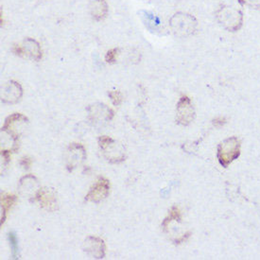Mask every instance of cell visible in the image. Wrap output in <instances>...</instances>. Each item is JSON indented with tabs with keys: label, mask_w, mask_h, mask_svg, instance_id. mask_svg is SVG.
<instances>
[{
	"label": "cell",
	"mask_w": 260,
	"mask_h": 260,
	"mask_svg": "<svg viewBox=\"0 0 260 260\" xmlns=\"http://www.w3.org/2000/svg\"><path fill=\"white\" fill-rule=\"evenodd\" d=\"M172 32L180 37H186L194 35L197 30L198 22L191 14L177 13L170 19Z\"/></svg>",
	"instance_id": "cell-1"
},
{
	"label": "cell",
	"mask_w": 260,
	"mask_h": 260,
	"mask_svg": "<svg viewBox=\"0 0 260 260\" xmlns=\"http://www.w3.org/2000/svg\"><path fill=\"white\" fill-rule=\"evenodd\" d=\"M217 20L222 27L229 31H238L243 24V15L240 10L223 6L216 13Z\"/></svg>",
	"instance_id": "cell-2"
},
{
	"label": "cell",
	"mask_w": 260,
	"mask_h": 260,
	"mask_svg": "<svg viewBox=\"0 0 260 260\" xmlns=\"http://www.w3.org/2000/svg\"><path fill=\"white\" fill-rule=\"evenodd\" d=\"M240 141L237 137H231L219 144L218 147V159L219 164L227 168L240 156Z\"/></svg>",
	"instance_id": "cell-3"
},
{
	"label": "cell",
	"mask_w": 260,
	"mask_h": 260,
	"mask_svg": "<svg viewBox=\"0 0 260 260\" xmlns=\"http://www.w3.org/2000/svg\"><path fill=\"white\" fill-rule=\"evenodd\" d=\"M177 117L176 120L179 124L187 126L191 123L195 117V111L193 108L191 101L187 96H182L177 104Z\"/></svg>",
	"instance_id": "cell-4"
},
{
	"label": "cell",
	"mask_w": 260,
	"mask_h": 260,
	"mask_svg": "<svg viewBox=\"0 0 260 260\" xmlns=\"http://www.w3.org/2000/svg\"><path fill=\"white\" fill-rule=\"evenodd\" d=\"M109 191V181L104 177H100L96 184L91 187L85 200L93 203H100L108 196Z\"/></svg>",
	"instance_id": "cell-5"
},
{
	"label": "cell",
	"mask_w": 260,
	"mask_h": 260,
	"mask_svg": "<svg viewBox=\"0 0 260 260\" xmlns=\"http://www.w3.org/2000/svg\"><path fill=\"white\" fill-rule=\"evenodd\" d=\"M35 201L39 203L42 208L48 211H55L58 209L57 197L53 189L48 187L40 188L35 194Z\"/></svg>",
	"instance_id": "cell-6"
},
{
	"label": "cell",
	"mask_w": 260,
	"mask_h": 260,
	"mask_svg": "<svg viewBox=\"0 0 260 260\" xmlns=\"http://www.w3.org/2000/svg\"><path fill=\"white\" fill-rule=\"evenodd\" d=\"M23 95V90L18 82L11 81L2 88L1 101L4 103H15L20 100Z\"/></svg>",
	"instance_id": "cell-7"
},
{
	"label": "cell",
	"mask_w": 260,
	"mask_h": 260,
	"mask_svg": "<svg viewBox=\"0 0 260 260\" xmlns=\"http://www.w3.org/2000/svg\"><path fill=\"white\" fill-rule=\"evenodd\" d=\"M84 251L91 253L98 259L103 258L105 255V244L104 241L96 237H89L84 241Z\"/></svg>",
	"instance_id": "cell-8"
},
{
	"label": "cell",
	"mask_w": 260,
	"mask_h": 260,
	"mask_svg": "<svg viewBox=\"0 0 260 260\" xmlns=\"http://www.w3.org/2000/svg\"><path fill=\"white\" fill-rule=\"evenodd\" d=\"M69 164H68V168L69 171L73 168H75V166L80 164L82 162L85 158H86V152L83 148V146L81 144L73 143L69 146Z\"/></svg>",
	"instance_id": "cell-9"
},
{
	"label": "cell",
	"mask_w": 260,
	"mask_h": 260,
	"mask_svg": "<svg viewBox=\"0 0 260 260\" xmlns=\"http://www.w3.org/2000/svg\"><path fill=\"white\" fill-rule=\"evenodd\" d=\"M23 48L24 56H27L35 61L42 59V49L39 43L31 38H26L21 46Z\"/></svg>",
	"instance_id": "cell-10"
},
{
	"label": "cell",
	"mask_w": 260,
	"mask_h": 260,
	"mask_svg": "<svg viewBox=\"0 0 260 260\" xmlns=\"http://www.w3.org/2000/svg\"><path fill=\"white\" fill-rule=\"evenodd\" d=\"M90 14L96 21H102L107 16L108 5L106 0H92L90 3Z\"/></svg>",
	"instance_id": "cell-11"
},
{
	"label": "cell",
	"mask_w": 260,
	"mask_h": 260,
	"mask_svg": "<svg viewBox=\"0 0 260 260\" xmlns=\"http://www.w3.org/2000/svg\"><path fill=\"white\" fill-rule=\"evenodd\" d=\"M16 202V196L15 195H11V194H2L1 195V210H2V215H1V222L0 225H3L5 222L7 214L9 210L12 208Z\"/></svg>",
	"instance_id": "cell-12"
},
{
	"label": "cell",
	"mask_w": 260,
	"mask_h": 260,
	"mask_svg": "<svg viewBox=\"0 0 260 260\" xmlns=\"http://www.w3.org/2000/svg\"><path fill=\"white\" fill-rule=\"evenodd\" d=\"M182 216H181V211L179 209L178 206H174L171 207L170 215L164 219V221L162 222V228L164 231H167L168 226L170 225L171 221L176 220V221H181Z\"/></svg>",
	"instance_id": "cell-13"
},
{
	"label": "cell",
	"mask_w": 260,
	"mask_h": 260,
	"mask_svg": "<svg viewBox=\"0 0 260 260\" xmlns=\"http://www.w3.org/2000/svg\"><path fill=\"white\" fill-rule=\"evenodd\" d=\"M9 240H10V244H11V248H12V254L14 259L17 258L18 256V242H17V238L15 236V234L10 233L9 234Z\"/></svg>",
	"instance_id": "cell-14"
},
{
	"label": "cell",
	"mask_w": 260,
	"mask_h": 260,
	"mask_svg": "<svg viewBox=\"0 0 260 260\" xmlns=\"http://www.w3.org/2000/svg\"><path fill=\"white\" fill-rule=\"evenodd\" d=\"M109 96L113 104L116 106H119L122 103V94L119 91H111Z\"/></svg>",
	"instance_id": "cell-15"
},
{
	"label": "cell",
	"mask_w": 260,
	"mask_h": 260,
	"mask_svg": "<svg viewBox=\"0 0 260 260\" xmlns=\"http://www.w3.org/2000/svg\"><path fill=\"white\" fill-rule=\"evenodd\" d=\"M117 54H118V49L117 48H114V49L109 50L105 56L106 62H109V63H114L117 61Z\"/></svg>",
	"instance_id": "cell-16"
},
{
	"label": "cell",
	"mask_w": 260,
	"mask_h": 260,
	"mask_svg": "<svg viewBox=\"0 0 260 260\" xmlns=\"http://www.w3.org/2000/svg\"><path fill=\"white\" fill-rule=\"evenodd\" d=\"M240 4L253 9H260V0H239Z\"/></svg>",
	"instance_id": "cell-17"
},
{
	"label": "cell",
	"mask_w": 260,
	"mask_h": 260,
	"mask_svg": "<svg viewBox=\"0 0 260 260\" xmlns=\"http://www.w3.org/2000/svg\"><path fill=\"white\" fill-rule=\"evenodd\" d=\"M32 163V161H31V159L29 157H23L22 158V160H21V166L23 167V168H25V169H27L28 170L29 169V167H30V165Z\"/></svg>",
	"instance_id": "cell-18"
},
{
	"label": "cell",
	"mask_w": 260,
	"mask_h": 260,
	"mask_svg": "<svg viewBox=\"0 0 260 260\" xmlns=\"http://www.w3.org/2000/svg\"><path fill=\"white\" fill-rule=\"evenodd\" d=\"M1 155H2V157L4 158L5 165L9 164V162L11 161V151H2Z\"/></svg>",
	"instance_id": "cell-19"
},
{
	"label": "cell",
	"mask_w": 260,
	"mask_h": 260,
	"mask_svg": "<svg viewBox=\"0 0 260 260\" xmlns=\"http://www.w3.org/2000/svg\"><path fill=\"white\" fill-rule=\"evenodd\" d=\"M225 118H223V117H218V118H216V119L213 120V124H214L215 126H217V127L223 126V125L225 124Z\"/></svg>",
	"instance_id": "cell-20"
},
{
	"label": "cell",
	"mask_w": 260,
	"mask_h": 260,
	"mask_svg": "<svg viewBox=\"0 0 260 260\" xmlns=\"http://www.w3.org/2000/svg\"><path fill=\"white\" fill-rule=\"evenodd\" d=\"M190 235H191L190 232H187V233H185V235H183L181 238H179V239H177V240H175V243L180 244V243H182V242H185V240H187V239L190 237Z\"/></svg>",
	"instance_id": "cell-21"
}]
</instances>
